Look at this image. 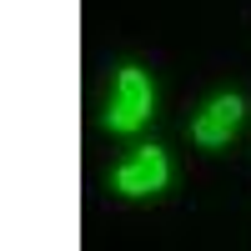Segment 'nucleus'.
<instances>
[{
    "label": "nucleus",
    "instance_id": "1",
    "mask_svg": "<svg viewBox=\"0 0 251 251\" xmlns=\"http://www.w3.org/2000/svg\"><path fill=\"white\" fill-rule=\"evenodd\" d=\"M151 80H146L141 66H121L116 71V91H111V111H106V126L116 136H131L146 126V116H151Z\"/></svg>",
    "mask_w": 251,
    "mask_h": 251
},
{
    "label": "nucleus",
    "instance_id": "2",
    "mask_svg": "<svg viewBox=\"0 0 251 251\" xmlns=\"http://www.w3.org/2000/svg\"><path fill=\"white\" fill-rule=\"evenodd\" d=\"M166 181H171V161L161 146H136V156L111 171V186L121 196H156L166 191Z\"/></svg>",
    "mask_w": 251,
    "mask_h": 251
},
{
    "label": "nucleus",
    "instance_id": "3",
    "mask_svg": "<svg viewBox=\"0 0 251 251\" xmlns=\"http://www.w3.org/2000/svg\"><path fill=\"white\" fill-rule=\"evenodd\" d=\"M241 121H246V100H241L236 91L211 96V100H206V111L191 121V141L201 146V151H216V146H226V141L241 131Z\"/></svg>",
    "mask_w": 251,
    "mask_h": 251
}]
</instances>
